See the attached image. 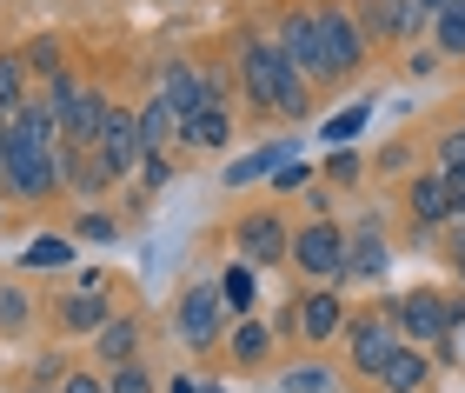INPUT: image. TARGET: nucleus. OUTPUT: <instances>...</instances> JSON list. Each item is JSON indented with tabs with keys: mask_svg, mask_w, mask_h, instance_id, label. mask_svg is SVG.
<instances>
[{
	"mask_svg": "<svg viewBox=\"0 0 465 393\" xmlns=\"http://www.w3.org/2000/svg\"><path fill=\"white\" fill-rule=\"evenodd\" d=\"M272 47H280L286 60H292V74L306 80V87H326V54H320V27H312V7H292L286 20H280V34H272Z\"/></svg>",
	"mask_w": 465,
	"mask_h": 393,
	"instance_id": "nucleus-8",
	"label": "nucleus"
},
{
	"mask_svg": "<svg viewBox=\"0 0 465 393\" xmlns=\"http://www.w3.org/2000/svg\"><path fill=\"white\" fill-rule=\"evenodd\" d=\"M166 180H173V160H166V154H146V160H140V187H166Z\"/></svg>",
	"mask_w": 465,
	"mask_h": 393,
	"instance_id": "nucleus-37",
	"label": "nucleus"
},
{
	"mask_svg": "<svg viewBox=\"0 0 465 393\" xmlns=\"http://www.w3.org/2000/svg\"><path fill=\"white\" fill-rule=\"evenodd\" d=\"M346 300H340V287H312V294L300 300V307H292V334H300V340H312V347H332V340H340L346 334Z\"/></svg>",
	"mask_w": 465,
	"mask_h": 393,
	"instance_id": "nucleus-10",
	"label": "nucleus"
},
{
	"mask_svg": "<svg viewBox=\"0 0 465 393\" xmlns=\"http://www.w3.org/2000/svg\"><path fill=\"white\" fill-rule=\"evenodd\" d=\"M20 60H27V80H54V74H67V47H60L54 34H40L20 47Z\"/></svg>",
	"mask_w": 465,
	"mask_h": 393,
	"instance_id": "nucleus-26",
	"label": "nucleus"
},
{
	"mask_svg": "<svg viewBox=\"0 0 465 393\" xmlns=\"http://www.w3.org/2000/svg\"><path fill=\"white\" fill-rule=\"evenodd\" d=\"M426 27H432V54L439 60H465V7H459V0H452V7H439Z\"/></svg>",
	"mask_w": 465,
	"mask_h": 393,
	"instance_id": "nucleus-24",
	"label": "nucleus"
},
{
	"mask_svg": "<svg viewBox=\"0 0 465 393\" xmlns=\"http://www.w3.org/2000/svg\"><path fill=\"white\" fill-rule=\"evenodd\" d=\"M54 320L67 327V334H100V327L114 320V307H107V294H80V287H74V294L60 300V314H54Z\"/></svg>",
	"mask_w": 465,
	"mask_h": 393,
	"instance_id": "nucleus-20",
	"label": "nucleus"
},
{
	"mask_svg": "<svg viewBox=\"0 0 465 393\" xmlns=\"http://www.w3.org/2000/svg\"><path fill=\"white\" fill-rule=\"evenodd\" d=\"M0 154H7V107H0Z\"/></svg>",
	"mask_w": 465,
	"mask_h": 393,
	"instance_id": "nucleus-44",
	"label": "nucleus"
},
{
	"mask_svg": "<svg viewBox=\"0 0 465 393\" xmlns=\"http://www.w3.org/2000/svg\"><path fill=\"white\" fill-rule=\"evenodd\" d=\"M312 27H320V54H326V74L346 80L366 67V34H359L352 7H340V0H312Z\"/></svg>",
	"mask_w": 465,
	"mask_h": 393,
	"instance_id": "nucleus-3",
	"label": "nucleus"
},
{
	"mask_svg": "<svg viewBox=\"0 0 465 393\" xmlns=\"http://www.w3.org/2000/svg\"><path fill=\"white\" fill-rule=\"evenodd\" d=\"M280 387H286V393H326V387H332V374H326V367H292Z\"/></svg>",
	"mask_w": 465,
	"mask_h": 393,
	"instance_id": "nucleus-34",
	"label": "nucleus"
},
{
	"mask_svg": "<svg viewBox=\"0 0 465 393\" xmlns=\"http://www.w3.org/2000/svg\"><path fill=\"white\" fill-rule=\"evenodd\" d=\"M459 7H465V0H459Z\"/></svg>",
	"mask_w": 465,
	"mask_h": 393,
	"instance_id": "nucleus-48",
	"label": "nucleus"
},
{
	"mask_svg": "<svg viewBox=\"0 0 465 393\" xmlns=\"http://www.w3.org/2000/svg\"><path fill=\"white\" fill-rule=\"evenodd\" d=\"M272 354V327H260V320H240V327H232V360H240V367H260Z\"/></svg>",
	"mask_w": 465,
	"mask_h": 393,
	"instance_id": "nucleus-27",
	"label": "nucleus"
},
{
	"mask_svg": "<svg viewBox=\"0 0 465 393\" xmlns=\"http://www.w3.org/2000/svg\"><path fill=\"white\" fill-rule=\"evenodd\" d=\"M432 160H439V174H459V167H465V127H452V134H439V147H432Z\"/></svg>",
	"mask_w": 465,
	"mask_h": 393,
	"instance_id": "nucleus-33",
	"label": "nucleus"
},
{
	"mask_svg": "<svg viewBox=\"0 0 465 393\" xmlns=\"http://www.w3.org/2000/svg\"><path fill=\"white\" fill-rule=\"evenodd\" d=\"M292 160V140H272V147H260V154H246L240 167H226V187H252V180H272Z\"/></svg>",
	"mask_w": 465,
	"mask_h": 393,
	"instance_id": "nucleus-22",
	"label": "nucleus"
},
{
	"mask_svg": "<svg viewBox=\"0 0 465 393\" xmlns=\"http://www.w3.org/2000/svg\"><path fill=\"white\" fill-rule=\"evenodd\" d=\"M352 20H359V34H372V40H412L419 27H426L419 0H366Z\"/></svg>",
	"mask_w": 465,
	"mask_h": 393,
	"instance_id": "nucleus-14",
	"label": "nucleus"
},
{
	"mask_svg": "<svg viewBox=\"0 0 465 393\" xmlns=\"http://www.w3.org/2000/svg\"><path fill=\"white\" fill-rule=\"evenodd\" d=\"M272 393H286V387H272Z\"/></svg>",
	"mask_w": 465,
	"mask_h": 393,
	"instance_id": "nucleus-47",
	"label": "nucleus"
},
{
	"mask_svg": "<svg viewBox=\"0 0 465 393\" xmlns=\"http://www.w3.org/2000/svg\"><path fill=\"white\" fill-rule=\"evenodd\" d=\"M226 140H232V107L226 100H206L200 114L180 120V147H193V154H220Z\"/></svg>",
	"mask_w": 465,
	"mask_h": 393,
	"instance_id": "nucleus-16",
	"label": "nucleus"
},
{
	"mask_svg": "<svg viewBox=\"0 0 465 393\" xmlns=\"http://www.w3.org/2000/svg\"><path fill=\"white\" fill-rule=\"evenodd\" d=\"M213 287H220V307H226V314H240V320L252 314V267H226Z\"/></svg>",
	"mask_w": 465,
	"mask_h": 393,
	"instance_id": "nucleus-28",
	"label": "nucleus"
},
{
	"mask_svg": "<svg viewBox=\"0 0 465 393\" xmlns=\"http://www.w3.org/2000/svg\"><path fill=\"white\" fill-rule=\"evenodd\" d=\"M166 393H200V387H193V380H186V374H180V380H166Z\"/></svg>",
	"mask_w": 465,
	"mask_h": 393,
	"instance_id": "nucleus-42",
	"label": "nucleus"
},
{
	"mask_svg": "<svg viewBox=\"0 0 465 393\" xmlns=\"http://www.w3.org/2000/svg\"><path fill=\"white\" fill-rule=\"evenodd\" d=\"M54 167H60V194H80V200H100L114 187L107 180V167L94 160V147H67L60 140V154H54Z\"/></svg>",
	"mask_w": 465,
	"mask_h": 393,
	"instance_id": "nucleus-15",
	"label": "nucleus"
},
{
	"mask_svg": "<svg viewBox=\"0 0 465 393\" xmlns=\"http://www.w3.org/2000/svg\"><path fill=\"white\" fill-rule=\"evenodd\" d=\"M60 393H107V380H94V374H67V380H60Z\"/></svg>",
	"mask_w": 465,
	"mask_h": 393,
	"instance_id": "nucleus-40",
	"label": "nucleus"
},
{
	"mask_svg": "<svg viewBox=\"0 0 465 393\" xmlns=\"http://www.w3.org/2000/svg\"><path fill=\"white\" fill-rule=\"evenodd\" d=\"M0 187H7L14 200H27V207L54 200V194H60V167H54V154H47V147H34V140H14V134H7V154H0Z\"/></svg>",
	"mask_w": 465,
	"mask_h": 393,
	"instance_id": "nucleus-2",
	"label": "nucleus"
},
{
	"mask_svg": "<svg viewBox=\"0 0 465 393\" xmlns=\"http://www.w3.org/2000/svg\"><path fill=\"white\" fill-rule=\"evenodd\" d=\"M439 180H446V200H452V214H465V167H459V174H439Z\"/></svg>",
	"mask_w": 465,
	"mask_h": 393,
	"instance_id": "nucleus-41",
	"label": "nucleus"
},
{
	"mask_svg": "<svg viewBox=\"0 0 465 393\" xmlns=\"http://www.w3.org/2000/svg\"><path fill=\"white\" fill-rule=\"evenodd\" d=\"M0 220H7V207H0Z\"/></svg>",
	"mask_w": 465,
	"mask_h": 393,
	"instance_id": "nucleus-46",
	"label": "nucleus"
},
{
	"mask_svg": "<svg viewBox=\"0 0 465 393\" xmlns=\"http://www.w3.org/2000/svg\"><path fill=\"white\" fill-rule=\"evenodd\" d=\"M94 160L107 167L114 187H120L126 174H140V160H146V147H140V107H107L100 140H94Z\"/></svg>",
	"mask_w": 465,
	"mask_h": 393,
	"instance_id": "nucleus-6",
	"label": "nucleus"
},
{
	"mask_svg": "<svg viewBox=\"0 0 465 393\" xmlns=\"http://www.w3.org/2000/svg\"><path fill=\"white\" fill-rule=\"evenodd\" d=\"M160 100L186 120V114H200L206 100H226V87H220L213 74H200L193 60H166V67H160Z\"/></svg>",
	"mask_w": 465,
	"mask_h": 393,
	"instance_id": "nucleus-11",
	"label": "nucleus"
},
{
	"mask_svg": "<svg viewBox=\"0 0 465 393\" xmlns=\"http://www.w3.org/2000/svg\"><path fill=\"white\" fill-rule=\"evenodd\" d=\"M240 87H246V100L260 114H286V120H300L306 107H312V87L300 74H292V60L272 47V40H260V34H246L240 40Z\"/></svg>",
	"mask_w": 465,
	"mask_h": 393,
	"instance_id": "nucleus-1",
	"label": "nucleus"
},
{
	"mask_svg": "<svg viewBox=\"0 0 465 393\" xmlns=\"http://www.w3.org/2000/svg\"><path fill=\"white\" fill-rule=\"evenodd\" d=\"M379 274H392V247L379 234V214H359L346 234V280H379Z\"/></svg>",
	"mask_w": 465,
	"mask_h": 393,
	"instance_id": "nucleus-13",
	"label": "nucleus"
},
{
	"mask_svg": "<svg viewBox=\"0 0 465 393\" xmlns=\"http://www.w3.org/2000/svg\"><path fill=\"white\" fill-rule=\"evenodd\" d=\"M366 114H372V107H346L340 120H326V140H332V147H346V140L366 127Z\"/></svg>",
	"mask_w": 465,
	"mask_h": 393,
	"instance_id": "nucleus-35",
	"label": "nucleus"
},
{
	"mask_svg": "<svg viewBox=\"0 0 465 393\" xmlns=\"http://www.w3.org/2000/svg\"><path fill=\"white\" fill-rule=\"evenodd\" d=\"M392 327H399V340L406 347H439L446 340V327H452V307H446V294H432V287H412V294H399L392 300Z\"/></svg>",
	"mask_w": 465,
	"mask_h": 393,
	"instance_id": "nucleus-5",
	"label": "nucleus"
},
{
	"mask_svg": "<svg viewBox=\"0 0 465 393\" xmlns=\"http://www.w3.org/2000/svg\"><path fill=\"white\" fill-rule=\"evenodd\" d=\"M173 140H180V114L153 94V100L140 107V147H146V154H173Z\"/></svg>",
	"mask_w": 465,
	"mask_h": 393,
	"instance_id": "nucleus-21",
	"label": "nucleus"
},
{
	"mask_svg": "<svg viewBox=\"0 0 465 393\" xmlns=\"http://www.w3.org/2000/svg\"><path fill=\"white\" fill-rule=\"evenodd\" d=\"M459 280H465V260H459Z\"/></svg>",
	"mask_w": 465,
	"mask_h": 393,
	"instance_id": "nucleus-45",
	"label": "nucleus"
},
{
	"mask_svg": "<svg viewBox=\"0 0 465 393\" xmlns=\"http://www.w3.org/2000/svg\"><path fill=\"white\" fill-rule=\"evenodd\" d=\"M213 393H220V387H213Z\"/></svg>",
	"mask_w": 465,
	"mask_h": 393,
	"instance_id": "nucleus-49",
	"label": "nucleus"
},
{
	"mask_svg": "<svg viewBox=\"0 0 465 393\" xmlns=\"http://www.w3.org/2000/svg\"><path fill=\"white\" fill-rule=\"evenodd\" d=\"M40 267H74V240H60V234H40L20 247V274H40Z\"/></svg>",
	"mask_w": 465,
	"mask_h": 393,
	"instance_id": "nucleus-25",
	"label": "nucleus"
},
{
	"mask_svg": "<svg viewBox=\"0 0 465 393\" xmlns=\"http://www.w3.org/2000/svg\"><path fill=\"white\" fill-rule=\"evenodd\" d=\"M272 187H280V194H292V187H306V167H300V160H286V167L272 174Z\"/></svg>",
	"mask_w": 465,
	"mask_h": 393,
	"instance_id": "nucleus-39",
	"label": "nucleus"
},
{
	"mask_svg": "<svg viewBox=\"0 0 465 393\" xmlns=\"http://www.w3.org/2000/svg\"><path fill=\"white\" fill-rule=\"evenodd\" d=\"M359 174H366V160H359L352 147H332V160H326V180H332V187H352Z\"/></svg>",
	"mask_w": 465,
	"mask_h": 393,
	"instance_id": "nucleus-32",
	"label": "nucleus"
},
{
	"mask_svg": "<svg viewBox=\"0 0 465 393\" xmlns=\"http://www.w3.org/2000/svg\"><path fill=\"white\" fill-rule=\"evenodd\" d=\"M20 100H27V60L0 54V107H20Z\"/></svg>",
	"mask_w": 465,
	"mask_h": 393,
	"instance_id": "nucleus-30",
	"label": "nucleus"
},
{
	"mask_svg": "<svg viewBox=\"0 0 465 393\" xmlns=\"http://www.w3.org/2000/svg\"><path fill=\"white\" fill-rule=\"evenodd\" d=\"M107 107H114V100L100 94V87H80V94H74V107L60 114V140H67V147H94V140H100V120H107Z\"/></svg>",
	"mask_w": 465,
	"mask_h": 393,
	"instance_id": "nucleus-17",
	"label": "nucleus"
},
{
	"mask_svg": "<svg viewBox=\"0 0 465 393\" xmlns=\"http://www.w3.org/2000/svg\"><path fill=\"white\" fill-rule=\"evenodd\" d=\"M27 294H20V287H0V327H27Z\"/></svg>",
	"mask_w": 465,
	"mask_h": 393,
	"instance_id": "nucleus-36",
	"label": "nucleus"
},
{
	"mask_svg": "<svg viewBox=\"0 0 465 393\" xmlns=\"http://www.w3.org/2000/svg\"><path fill=\"white\" fill-rule=\"evenodd\" d=\"M107 393H153V374H146L140 360H126V367H107Z\"/></svg>",
	"mask_w": 465,
	"mask_h": 393,
	"instance_id": "nucleus-31",
	"label": "nucleus"
},
{
	"mask_svg": "<svg viewBox=\"0 0 465 393\" xmlns=\"http://www.w3.org/2000/svg\"><path fill=\"white\" fill-rule=\"evenodd\" d=\"M406 214H412V227H426V234L452 220V200H446V180H439V167L419 174V180H406Z\"/></svg>",
	"mask_w": 465,
	"mask_h": 393,
	"instance_id": "nucleus-18",
	"label": "nucleus"
},
{
	"mask_svg": "<svg viewBox=\"0 0 465 393\" xmlns=\"http://www.w3.org/2000/svg\"><path fill=\"white\" fill-rule=\"evenodd\" d=\"M426 380H432V367H426L419 347H399V354L386 360V374H379V387H386V393H419Z\"/></svg>",
	"mask_w": 465,
	"mask_h": 393,
	"instance_id": "nucleus-23",
	"label": "nucleus"
},
{
	"mask_svg": "<svg viewBox=\"0 0 465 393\" xmlns=\"http://www.w3.org/2000/svg\"><path fill=\"white\" fill-rule=\"evenodd\" d=\"M240 260L246 267H286L292 260V234L280 214H246L240 220Z\"/></svg>",
	"mask_w": 465,
	"mask_h": 393,
	"instance_id": "nucleus-12",
	"label": "nucleus"
},
{
	"mask_svg": "<svg viewBox=\"0 0 465 393\" xmlns=\"http://www.w3.org/2000/svg\"><path fill=\"white\" fill-rule=\"evenodd\" d=\"M406 160H412V147H406V140H386V154H379V167H386V174H406Z\"/></svg>",
	"mask_w": 465,
	"mask_h": 393,
	"instance_id": "nucleus-38",
	"label": "nucleus"
},
{
	"mask_svg": "<svg viewBox=\"0 0 465 393\" xmlns=\"http://www.w3.org/2000/svg\"><path fill=\"white\" fill-rule=\"evenodd\" d=\"M220 327H226V307H220V287L213 280H193L173 307V334L193 347V354H206V347H220Z\"/></svg>",
	"mask_w": 465,
	"mask_h": 393,
	"instance_id": "nucleus-7",
	"label": "nucleus"
},
{
	"mask_svg": "<svg viewBox=\"0 0 465 393\" xmlns=\"http://www.w3.org/2000/svg\"><path fill=\"white\" fill-rule=\"evenodd\" d=\"M292 267L312 274L320 287H346V234H340V220H306L300 234H292Z\"/></svg>",
	"mask_w": 465,
	"mask_h": 393,
	"instance_id": "nucleus-4",
	"label": "nucleus"
},
{
	"mask_svg": "<svg viewBox=\"0 0 465 393\" xmlns=\"http://www.w3.org/2000/svg\"><path fill=\"white\" fill-rule=\"evenodd\" d=\"M94 354L107 360V367H126V360H140V320H134V314H114V320L94 334Z\"/></svg>",
	"mask_w": 465,
	"mask_h": 393,
	"instance_id": "nucleus-19",
	"label": "nucleus"
},
{
	"mask_svg": "<svg viewBox=\"0 0 465 393\" xmlns=\"http://www.w3.org/2000/svg\"><path fill=\"white\" fill-rule=\"evenodd\" d=\"M346 347H352V367H359V374L379 380V374H386V360H392L406 340H399L392 314H352V320H346Z\"/></svg>",
	"mask_w": 465,
	"mask_h": 393,
	"instance_id": "nucleus-9",
	"label": "nucleus"
},
{
	"mask_svg": "<svg viewBox=\"0 0 465 393\" xmlns=\"http://www.w3.org/2000/svg\"><path fill=\"white\" fill-rule=\"evenodd\" d=\"M74 234L94 240V247H114V240H120V214H107V207H87V214L74 220Z\"/></svg>",
	"mask_w": 465,
	"mask_h": 393,
	"instance_id": "nucleus-29",
	"label": "nucleus"
},
{
	"mask_svg": "<svg viewBox=\"0 0 465 393\" xmlns=\"http://www.w3.org/2000/svg\"><path fill=\"white\" fill-rule=\"evenodd\" d=\"M439 7H452V0H419V14H426V20H432Z\"/></svg>",
	"mask_w": 465,
	"mask_h": 393,
	"instance_id": "nucleus-43",
	"label": "nucleus"
}]
</instances>
